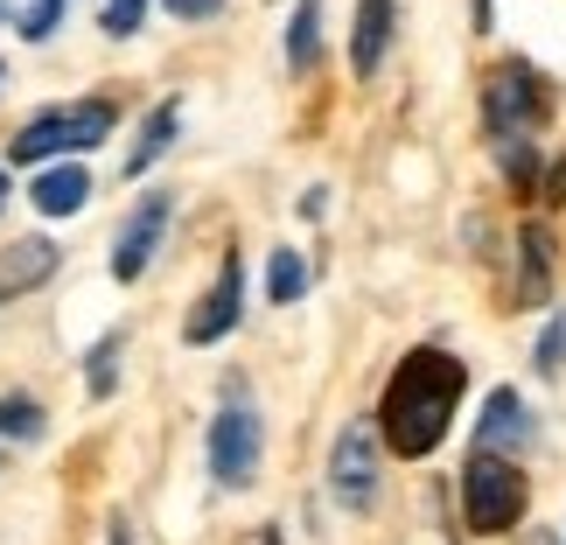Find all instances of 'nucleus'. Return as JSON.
Wrapping results in <instances>:
<instances>
[{"label":"nucleus","mask_w":566,"mask_h":545,"mask_svg":"<svg viewBox=\"0 0 566 545\" xmlns=\"http://www.w3.org/2000/svg\"><path fill=\"white\" fill-rule=\"evenodd\" d=\"M469 391V364L448 350H406L399 370H391L385 399H378V433L399 462H420L448 441V420Z\"/></svg>","instance_id":"obj_1"},{"label":"nucleus","mask_w":566,"mask_h":545,"mask_svg":"<svg viewBox=\"0 0 566 545\" xmlns=\"http://www.w3.org/2000/svg\"><path fill=\"white\" fill-rule=\"evenodd\" d=\"M119 134V105L113 98H77V105H50V113H35L21 134L8 140V161L21 168H50V155H92Z\"/></svg>","instance_id":"obj_2"},{"label":"nucleus","mask_w":566,"mask_h":545,"mask_svg":"<svg viewBox=\"0 0 566 545\" xmlns=\"http://www.w3.org/2000/svg\"><path fill=\"white\" fill-rule=\"evenodd\" d=\"M525 504H532V483H525V469H517L511 454L475 448L462 462V525L469 532H483V538L511 532L517 517H525Z\"/></svg>","instance_id":"obj_3"},{"label":"nucleus","mask_w":566,"mask_h":545,"mask_svg":"<svg viewBox=\"0 0 566 545\" xmlns=\"http://www.w3.org/2000/svg\"><path fill=\"white\" fill-rule=\"evenodd\" d=\"M546 77L532 71L525 56H511V63H496V71L483 77V134L490 147H517V140H532L538 126H546Z\"/></svg>","instance_id":"obj_4"},{"label":"nucleus","mask_w":566,"mask_h":545,"mask_svg":"<svg viewBox=\"0 0 566 545\" xmlns=\"http://www.w3.org/2000/svg\"><path fill=\"white\" fill-rule=\"evenodd\" d=\"M259 462H266V427H259V406L252 391H224V406H217L210 420V483L217 490H245Z\"/></svg>","instance_id":"obj_5"},{"label":"nucleus","mask_w":566,"mask_h":545,"mask_svg":"<svg viewBox=\"0 0 566 545\" xmlns=\"http://www.w3.org/2000/svg\"><path fill=\"white\" fill-rule=\"evenodd\" d=\"M168 224H176V189H140L134 210H126V224H119V238H113V280L119 287H134V280L155 266Z\"/></svg>","instance_id":"obj_6"},{"label":"nucleus","mask_w":566,"mask_h":545,"mask_svg":"<svg viewBox=\"0 0 566 545\" xmlns=\"http://www.w3.org/2000/svg\"><path fill=\"white\" fill-rule=\"evenodd\" d=\"M378 420H350L336 433V454H329V490L343 511H371L378 504Z\"/></svg>","instance_id":"obj_7"},{"label":"nucleus","mask_w":566,"mask_h":545,"mask_svg":"<svg viewBox=\"0 0 566 545\" xmlns=\"http://www.w3.org/2000/svg\"><path fill=\"white\" fill-rule=\"evenodd\" d=\"M238 315H245V252H224V266H217V280H210V294L189 308V322H182V343L189 350H210V343H224L231 329H238Z\"/></svg>","instance_id":"obj_8"},{"label":"nucleus","mask_w":566,"mask_h":545,"mask_svg":"<svg viewBox=\"0 0 566 545\" xmlns=\"http://www.w3.org/2000/svg\"><path fill=\"white\" fill-rule=\"evenodd\" d=\"M532 441H538V427H532L525 399H517L511 385H496L490 406H483V420H475V448H483V454H525Z\"/></svg>","instance_id":"obj_9"},{"label":"nucleus","mask_w":566,"mask_h":545,"mask_svg":"<svg viewBox=\"0 0 566 545\" xmlns=\"http://www.w3.org/2000/svg\"><path fill=\"white\" fill-rule=\"evenodd\" d=\"M176 140H182V98H155V105H147V119L134 126V147H126L119 176H126V182H140V176H147V168H155Z\"/></svg>","instance_id":"obj_10"},{"label":"nucleus","mask_w":566,"mask_h":545,"mask_svg":"<svg viewBox=\"0 0 566 545\" xmlns=\"http://www.w3.org/2000/svg\"><path fill=\"white\" fill-rule=\"evenodd\" d=\"M391 29H399V0H357V21H350V71L357 77H378Z\"/></svg>","instance_id":"obj_11"},{"label":"nucleus","mask_w":566,"mask_h":545,"mask_svg":"<svg viewBox=\"0 0 566 545\" xmlns=\"http://www.w3.org/2000/svg\"><path fill=\"white\" fill-rule=\"evenodd\" d=\"M56 238H14L8 252H0V301H21V294H35L42 280L56 273Z\"/></svg>","instance_id":"obj_12"},{"label":"nucleus","mask_w":566,"mask_h":545,"mask_svg":"<svg viewBox=\"0 0 566 545\" xmlns=\"http://www.w3.org/2000/svg\"><path fill=\"white\" fill-rule=\"evenodd\" d=\"M29 203H35L42 217H77L84 203H92V176H84L77 161H50V168H35Z\"/></svg>","instance_id":"obj_13"},{"label":"nucleus","mask_w":566,"mask_h":545,"mask_svg":"<svg viewBox=\"0 0 566 545\" xmlns=\"http://www.w3.org/2000/svg\"><path fill=\"white\" fill-rule=\"evenodd\" d=\"M553 294V231L525 224L517 231V308H546Z\"/></svg>","instance_id":"obj_14"},{"label":"nucleus","mask_w":566,"mask_h":545,"mask_svg":"<svg viewBox=\"0 0 566 545\" xmlns=\"http://www.w3.org/2000/svg\"><path fill=\"white\" fill-rule=\"evenodd\" d=\"M315 63H322V0H294V14H287V71L315 77Z\"/></svg>","instance_id":"obj_15"},{"label":"nucleus","mask_w":566,"mask_h":545,"mask_svg":"<svg viewBox=\"0 0 566 545\" xmlns=\"http://www.w3.org/2000/svg\"><path fill=\"white\" fill-rule=\"evenodd\" d=\"M301 294H308V266H301V252L273 245V259H266V301H273V308H294Z\"/></svg>","instance_id":"obj_16"},{"label":"nucleus","mask_w":566,"mask_h":545,"mask_svg":"<svg viewBox=\"0 0 566 545\" xmlns=\"http://www.w3.org/2000/svg\"><path fill=\"white\" fill-rule=\"evenodd\" d=\"M42 406L29 399V391H0V441H42Z\"/></svg>","instance_id":"obj_17"},{"label":"nucleus","mask_w":566,"mask_h":545,"mask_svg":"<svg viewBox=\"0 0 566 545\" xmlns=\"http://www.w3.org/2000/svg\"><path fill=\"white\" fill-rule=\"evenodd\" d=\"M84 391H92V399H113L119 391V336H98L92 350H84Z\"/></svg>","instance_id":"obj_18"},{"label":"nucleus","mask_w":566,"mask_h":545,"mask_svg":"<svg viewBox=\"0 0 566 545\" xmlns=\"http://www.w3.org/2000/svg\"><path fill=\"white\" fill-rule=\"evenodd\" d=\"M63 8H71V0H29V8L14 14V29H21V42H50V35L63 29Z\"/></svg>","instance_id":"obj_19"},{"label":"nucleus","mask_w":566,"mask_h":545,"mask_svg":"<svg viewBox=\"0 0 566 545\" xmlns=\"http://www.w3.org/2000/svg\"><path fill=\"white\" fill-rule=\"evenodd\" d=\"M140 21H147V0H105V8H98V29L113 35V42H126Z\"/></svg>","instance_id":"obj_20"},{"label":"nucleus","mask_w":566,"mask_h":545,"mask_svg":"<svg viewBox=\"0 0 566 545\" xmlns=\"http://www.w3.org/2000/svg\"><path fill=\"white\" fill-rule=\"evenodd\" d=\"M532 364L538 370H546V378H559V370H566V308L546 322V336H538V350H532Z\"/></svg>","instance_id":"obj_21"},{"label":"nucleus","mask_w":566,"mask_h":545,"mask_svg":"<svg viewBox=\"0 0 566 545\" xmlns=\"http://www.w3.org/2000/svg\"><path fill=\"white\" fill-rule=\"evenodd\" d=\"M161 8L176 14V21H210L217 8H224V0H161Z\"/></svg>","instance_id":"obj_22"},{"label":"nucleus","mask_w":566,"mask_h":545,"mask_svg":"<svg viewBox=\"0 0 566 545\" xmlns=\"http://www.w3.org/2000/svg\"><path fill=\"white\" fill-rule=\"evenodd\" d=\"M538 196H546V203H566V155L546 168V176H538Z\"/></svg>","instance_id":"obj_23"},{"label":"nucleus","mask_w":566,"mask_h":545,"mask_svg":"<svg viewBox=\"0 0 566 545\" xmlns=\"http://www.w3.org/2000/svg\"><path fill=\"white\" fill-rule=\"evenodd\" d=\"M496 21V0H469V29H490Z\"/></svg>","instance_id":"obj_24"},{"label":"nucleus","mask_w":566,"mask_h":545,"mask_svg":"<svg viewBox=\"0 0 566 545\" xmlns=\"http://www.w3.org/2000/svg\"><path fill=\"white\" fill-rule=\"evenodd\" d=\"M0 210H8V168H0Z\"/></svg>","instance_id":"obj_25"},{"label":"nucleus","mask_w":566,"mask_h":545,"mask_svg":"<svg viewBox=\"0 0 566 545\" xmlns=\"http://www.w3.org/2000/svg\"><path fill=\"white\" fill-rule=\"evenodd\" d=\"M0 92H8V63H0Z\"/></svg>","instance_id":"obj_26"},{"label":"nucleus","mask_w":566,"mask_h":545,"mask_svg":"<svg viewBox=\"0 0 566 545\" xmlns=\"http://www.w3.org/2000/svg\"><path fill=\"white\" fill-rule=\"evenodd\" d=\"M259 545H280V538H273V532H266V538H259Z\"/></svg>","instance_id":"obj_27"},{"label":"nucleus","mask_w":566,"mask_h":545,"mask_svg":"<svg viewBox=\"0 0 566 545\" xmlns=\"http://www.w3.org/2000/svg\"><path fill=\"white\" fill-rule=\"evenodd\" d=\"M0 21H8V0H0Z\"/></svg>","instance_id":"obj_28"},{"label":"nucleus","mask_w":566,"mask_h":545,"mask_svg":"<svg viewBox=\"0 0 566 545\" xmlns=\"http://www.w3.org/2000/svg\"><path fill=\"white\" fill-rule=\"evenodd\" d=\"M98 8H105V0H98Z\"/></svg>","instance_id":"obj_29"}]
</instances>
